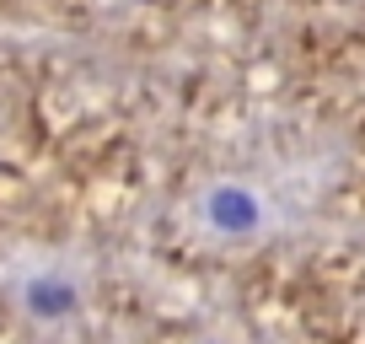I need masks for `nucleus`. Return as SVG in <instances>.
I'll use <instances>...</instances> for the list:
<instances>
[{
	"label": "nucleus",
	"instance_id": "obj_1",
	"mask_svg": "<svg viewBox=\"0 0 365 344\" xmlns=\"http://www.w3.org/2000/svg\"><path fill=\"white\" fill-rule=\"evenodd\" d=\"M205 221L220 231H252L258 226V205H252L242 188H215V194L205 199Z\"/></svg>",
	"mask_w": 365,
	"mask_h": 344
},
{
	"label": "nucleus",
	"instance_id": "obj_2",
	"mask_svg": "<svg viewBox=\"0 0 365 344\" xmlns=\"http://www.w3.org/2000/svg\"><path fill=\"white\" fill-rule=\"evenodd\" d=\"M27 312H33V318H43V323L70 318V312H76V285H70V280H59V275L33 280V285H27Z\"/></svg>",
	"mask_w": 365,
	"mask_h": 344
}]
</instances>
